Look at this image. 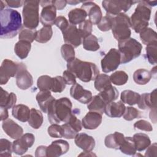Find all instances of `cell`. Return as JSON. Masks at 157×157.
I'll use <instances>...</instances> for the list:
<instances>
[{"label":"cell","mask_w":157,"mask_h":157,"mask_svg":"<svg viewBox=\"0 0 157 157\" xmlns=\"http://www.w3.org/2000/svg\"><path fill=\"white\" fill-rule=\"evenodd\" d=\"M87 15L89 17L90 21L93 25H98L102 18V13L101 8L98 5L92 1H84L81 6Z\"/></svg>","instance_id":"cell-16"},{"label":"cell","mask_w":157,"mask_h":157,"mask_svg":"<svg viewBox=\"0 0 157 157\" xmlns=\"http://www.w3.org/2000/svg\"><path fill=\"white\" fill-rule=\"evenodd\" d=\"M140 98V94L132 90H124L121 93L120 99L124 104L134 105L138 104Z\"/></svg>","instance_id":"cell-33"},{"label":"cell","mask_w":157,"mask_h":157,"mask_svg":"<svg viewBox=\"0 0 157 157\" xmlns=\"http://www.w3.org/2000/svg\"><path fill=\"white\" fill-rule=\"evenodd\" d=\"M44 121L43 115L40 111L34 108L31 109L28 124L34 129H39L42 124Z\"/></svg>","instance_id":"cell-34"},{"label":"cell","mask_w":157,"mask_h":157,"mask_svg":"<svg viewBox=\"0 0 157 157\" xmlns=\"http://www.w3.org/2000/svg\"><path fill=\"white\" fill-rule=\"evenodd\" d=\"M140 116V112L133 107H126L123 117L127 121H131Z\"/></svg>","instance_id":"cell-48"},{"label":"cell","mask_w":157,"mask_h":157,"mask_svg":"<svg viewBox=\"0 0 157 157\" xmlns=\"http://www.w3.org/2000/svg\"><path fill=\"white\" fill-rule=\"evenodd\" d=\"M64 41L74 47H78L82 43L83 39L76 25H69L68 27L62 31Z\"/></svg>","instance_id":"cell-15"},{"label":"cell","mask_w":157,"mask_h":157,"mask_svg":"<svg viewBox=\"0 0 157 157\" xmlns=\"http://www.w3.org/2000/svg\"><path fill=\"white\" fill-rule=\"evenodd\" d=\"M66 82L61 76H56L53 78V85L51 91L53 93H61L66 88Z\"/></svg>","instance_id":"cell-47"},{"label":"cell","mask_w":157,"mask_h":157,"mask_svg":"<svg viewBox=\"0 0 157 157\" xmlns=\"http://www.w3.org/2000/svg\"><path fill=\"white\" fill-rule=\"evenodd\" d=\"M140 38L142 43L148 45L153 42H157V34L153 29L146 28L140 33Z\"/></svg>","instance_id":"cell-36"},{"label":"cell","mask_w":157,"mask_h":157,"mask_svg":"<svg viewBox=\"0 0 157 157\" xmlns=\"http://www.w3.org/2000/svg\"><path fill=\"white\" fill-rule=\"evenodd\" d=\"M53 5L55 6L56 9L61 10H63L67 4V1L65 0H61V1H52Z\"/></svg>","instance_id":"cell-59"},{"label":"cell","mask_w":157,"mask_h":157,"mask_svg":"<svg viewBox=\"0 0 157 157\" xmlns=\"http://www.w3.org/2000/svg\"><path fill=\"white\" fill-rule=\"evenodd\" d=\"M119 150L121 153L128 155H134L136 153V148L131 137H124V139L120 146Z\"/></svg>","instance_id":"cell-35"},{"label":"cell","mask_w":157,"mask_h":157,"mask_svg":"<svg viewBox=\"0 0 157 157\" xmlns=\"http://www.w3.org/2000/svg\"><path fill=\"white\" fill-rule=\"evenodd\" d=\"M70 95L74 99L82 104H88L92 98V93L90 91L85 90L80 84L76 83L70 89Z\"/></svg>","instance_id":"cell-18"},{"label":"cell","mask_w":157,"mask_h":157,"mask_svg":"<svg viewBox=\"0 0 157 157\" xmlns=\"http://www.w3.org/2000/svg\"><path fill=\"white\" fill-rule=\"evenodd\" d=\"M63 128V137L67 139H72L75 138L77 132L74 130V129L67 122L61 125Z\"/></svg>","instance_id":"cell-51"},{"label":"cell","mask_w":157,"mask_h":157,"mask_svg":"<svg viewBox=\"0 0 157 157\" xmlns=\"http://www.w3.org/2000/svg\"><path fill=\"white\" fill-rule=\"evenodd\" d=\"M105 105L106 104L103 100L98 95H96L92 97L91 101L88 103L87 108L90 111L96 112L102 115L104 113Z\"/></svg>","instance_id":"cell-32"},{"label":"cell","mask_w":157,"mask_h":157,"mask_svg":"<svg viewBox=\"0 0 157 157\" xmlns=\"http://www.w3.org/2000/svg\"><path fill=\"white\" fill-rule=\"evenodd\" d=\"M102 71L108 73L116 70L121 64V55L118 50L111 48L101 61Z\"/></svg>","instance_id":"cell-8"},{"label":"cell","mask_w":157,"mask_h":157,"mask_svg":"<svg viewBox=\"0 0 157 157\" xmlns=\"http://www.w3.org/2000/svg\"><path fill=\"white\" fill-rule=\"evenodd\" d=\"M67 68L83 82L93 80L99 74V70L94 63L83 61L77 58L67 63Z\"/></svg>","instance_id":"cell-3"},{"label":"cell","mask_w":157,"mask_h":157,"mask_svg":"<svg viewBox=\"0 0 157 157\" xmlns=\"http://www.w3.org/2000/svg\"><path fill=\"white\" fill-rule=\"evenodd\" d=\"M1 39L12 38L22 29L21 17L16 10L4 9L0 10Z\"/></svg>","instance_id":"cell-1"},{"label":"cell","mask_w":157,"mask_h":157,"mask_svg":"<svg viewBox=\"0 0 157 157\" xmlns=\"http://www.w3.org/2000/svg\"><path fill=\"white\" fill-rule=\"evenodd\" d=\"M150 15L151 7L147 1H139V4L130 18L131 27L136 33H140L148 27Z\"/></svg>","instance_id":"cell-4"},{"label":"cell","mask_w":157,"mask_h":157,"mask_svg":"<svg viewBox=\"0 0 157 157\" xmlns=\"http://www.w3.org/2000/svg\"><path fill=\"white\" fill-rule=\"evenodd\" d=\"M111 83L115 85L120 86L124 85L128 80V74L123 71H117L110 76Z\"/></svg>","instance_id":"cell-40"},{"label":"cell","mask_w":157,"mask_h":157,"mask_svg":"<svg viewBox=\"0 0 157 157\" xmlns=\"http://www.w3.org/2000/svg\"><path fill=\"white\" fill-rule=\"evenodd\" d=\"M47 131L48 135L52 137L61 138L63 137V128L57 124H52L48 128Z\"/></svg>","instance_id":"cell-49"},{"label":"cell","mask_w":157,"mask_h":157,"mask_svg":"<svg viewBox=\"0 0 157 157\" xmlns=\"http://www.w3.org/2000/svg\"><path fill=\"white\" fill-rule=\"evenodd\" d=\"M98 28L100 29V31L103 32L108 31L111 29L112 20L110 16L106 14L105 16L103 17L100 22L98 24Z\"/></svg>","instance_id":"cell-50"},{"label":"cell","mask_w":157,"mask_h":157,"mask_svg":"<svg viewBox=\"0 0 157 157\" xmlns=\"http://www.w3.org/2000/svg\"><path fill=\"white\" fill-rule=\"evenodd\" d=\"M0 107L7 109L13 108L17 101V96L13 93H9L2 88H0Z\"/></svg>","instance_id":"cell-26"},{"label":"cell","mask_w":157,"mask_h":157,"mask_svg":"<svg viewBox=\"0 0 157 157\" xmlns=\"http://www.w3.org/2000/svg\"><path fill=\"white\" fill-rule=\"evenodd\" d=\"M87 14L86 12L81 8H75L72 9L68 13L69 21L71 25H74L78 24L80 25L85 20Z\"/></svg>","instance_id":"cell-28"},{"label":"cell","mask_w":157,"mask_h":157,"mask_svg":"<svg viewBox=\"0 0 157 157\" xmlns=\"http://www.w3.org/2000/svg\"><path fill=\"white\" fill-rule=\"evenodd\" d=\"M53 35L52 26H44L36 32L35 40L39 43H46L49 41Z\"/></svg>","instance_id":"cell-37"},{"label":"cell","mask_w":157,"mask_h":157,"mask_svg":"<svg viewBox=\"0 0 157 157\" xmlns=\"http://www.w3.org/2000/svg\"><path fill=\"white\" fill-rule=\"evenodd\" d=\"M36 29H30L26 28H22L19 33V40H25L32 43L36 39Z\"/></svg>","instance_id":"cell-43"},{"label":"cell","mask_w":157,"mask_h":157,"mask_svg":"<svg viewBox=\"0 0 157 157\" xmlns=\"http://www.w3.org/2000/svg\"><path fill=\"white\" fill-rule=\"evenodd\" d=\"M0 115H1V121H4L6 119H7L9 117L7 109L0 107Z\"/></svg>","instance_id":"cell-60"},{"label":"cell","mask_w":157,"mask_h":157,"mask_svg":"<svg viewBox=\"0 0 157 157\" xmlns=\"http://www.w3.org/2000/svg\"><path fill=\"white\" fill-rule=\"evenodd\" d=\"M46 149H47L46 146H44V145L39 146L36 150L35 156L36 157H45V156H46Z\"/></svg>","instance_id":"cell-58"},{"label":"cell","mask_w":157,"mask_h":157,"mask_svg":"<svg viewBox=\"0 0 157 157\" xmlns=\"http://www.w3.org/2000/svg\"><path fill=\"white\" fill-rule=\"evenodd\" d=\"M138 107L142 110H150V118L154 123L156 122V90H154L150 93H144L140 95Z\"/></svg>","instance_id":"cell-10"},{"label":"cell","mask_w":157,"mask_h":157,"mask_svg":"<svg viewBox=\"0 0 157 157\" xmlns=\"http://www.w3.org/2000/svg\"><path fill=\"white\" fill-rule=\"evenodd\" d=\"M139 2L134 1H103L102 6L106 14L115 15L127 12L134 4Z\"/></svg>","instance_id":"cell-9"},{"label":"cell","mask_w":157,"mask_h":157,"mask_svg":"<svg viewBox=\"0 0 157 157\" xmlns=\"http://www.w3.org/2000/svg\"><path fill=\"white\" fill-rule=\"evenodd\" d=\"M83 47L88 51L95 52L99 49L100 46L97 37L91 34L83 39Z\"/></svg>","instance_id":"cell-39"},{"label":"cell","mask_w":157,"mask_h":157,"mask_svg":"<svg viewBox=\"0 0 157 157\" xmlns=\"http://www.w3.org/2000/svg\"><path fill=\"white\" fill-rule=\"evenodd\" d=\"M17 86L23 90L29 88L33 84V78L31 74L28 71L25 64L18 63V69L15 75Z\"/></svg>","instance_id":"cell-13"},{"label":"cell","mask_w":157,"mask_h":157,"mask_svg":"<svg viewBox=\"0 0 157 157\" xmlns=\"http://www.w3.org/2000/svg\"><path fill=\"white\" fill-rule=\"evenodd\" d=\"M63 77L67 85H74L76 83V77L70 71L66 70L63 73Z\"/></svg>","instance_id":"cell-55"},{"label":"cell","mask_w":157,"mask_h":157,"mask_svg":"<svg viewBox=\"0 0 157 157\" xmlns=\"http://www.w3.org/2000/svg\"><path fill=\"white\" fill-rule=\"evenodd\" d=\"M31 44L25 40H19L14 47V52L17 56L21 59H25L31 50Z\"/></svg>","instance_id":"cell-30"},{"label":"cell","mask_w":157,"mask_h":157,"mask_svg":"<svg viewBox=\"0 0 157 157\" xmlns=\"http://www.w3.org/2000/svg\"><path fill=\"white\" fill-rule=\"evenodd\" d=\"M102 122V114L96 112L90 111L82 118V123L85 129H95Z\"/></svg>","instance_id":"cell-21"},{"label":"cell","mask_w":157,"mask_h":157,"mask_svg":"<svg viewBox=\"0 0 157 157\" xmlns=\"http://www.w3.org/2000/svg\"><path fill=\"white\" fill-rule=\"evenodd\" d=\"M36 101L38 102V105L40 109L44 112L47 113L49 105L55 99L51 94V93L48 90L40 91L36 96Z\"/></svg>","instance_id":"cell-23"},{"label":"cell","mask_w":157,"mask_h":157,"mask_svg":"<svg viewBox=\"0 0 157 157\" xmlns=\"http://www.w3.org/2000/svg\"><path fill=\"white\" fill-rule=\"evenodd\" d=\"M119 95V92L116 87L112 85L105 88L104 90L100 91L98 96L103 100V101L107 104L109 102L115 101Z\"/></svg>","instance_id":"cell-29"},{"label":"cell","mask_w":157,"mask_h":157,"mask_svg":"<svg viewBox=\"0 0 157 157\" xmlns=\"http://www.w3.org/2000/svg\"><path fill=\"white\" fill-rule=\"evenodd\" d=\"M30 112L31 110H29V108L24 104L15 105L12 110L13 117L21 122L28 121Z\"/></svg>","instance_id":"cell-24"},{"label":"cell","mask_w":157,"mask_h":157,"mask_svg":"<svg viewBox=\"0 0 157 157\" xmlns=\"http://www.w3.org/2000/svg\"><path fill=\"white\" fill-rule=\"evenodd\" d=\"M142 45L134 38L118 41V50L121 55V63L126 64L139 57L141 53Z\"/></svg>","instance_id":"cell-6"},{"label":"cell","mask_w":157,"mask_h":157,"mask_svg":"<svg viewBox=\"0 0 157 157\" xmlns=\"http://www.w3.org/2000/svg\"><path fill=\"white\" fill-rule=\"evenodd\" d=\"M39 1H25L22 10L23 25L26 28L35 29L39 23Z\"/></svg>","instance_id":"cell-7"},{"label":"cell","mask_w":157,"mask_h":157,"mask_svg":"<svg viewBox=\"0 0 157 157\" xmlns=\"http://www.w3.org/2000/svg\"><path fill=\"white\" fill-rule=\"evenodd\" d=\"M81 2L80 1H67V3H68L69 4H71V5H76L77 4H79Z\"/></svg>","instance_id":"cell-61"},{"label":"cell","mask_w":157,"mask_h":157,"mask_svg":"<svg viewBox=\"0 0 157 157\" xmlns=\"http://www.w3.org/2000/svg\"><path fill=\"white\" fill-rule=\"evenodd\" d=\"M53 85V78L47 75L40 76L37 81V86L40 91L51 90Z\"/></svg>","instance_id":"cell-41"},{"label":"cell","mask_w":157,"mask_h":157,"mask_svg":"<svg viewBox=\"0 0 157 157\" xmlns=\"http://www.w3.org/2000/svg\"><path fill=\"white\" fill-rule=\"evenodd\" d=\"M69 149V145L67 141L61 139L55 140L47 147L46 156L58 157L66 153Z\"/></svg>","instance_id":"cell-17"},{"label":"cell","mask_w":157,"mask_h":157,"mask_svg":"<svg viewBox=\"0 0 157 157\" xmlns=\"http://www.w3.org/2000/svg\"><path fill=\"white\" fill-rule=\"evenodd\" d=\"M75 144L85 151H92L96 145L94 139L86 133H79L74 138Z\"/></svg>","instance_id":"cell-20"},{"label":"cell","mask_w":157,"mask_h":157,"mask_svg":"<svg viewBox=\"0 0 157 157\" xmlns=\"http://www.w3.org/2000/svg\"><path fill=\"white\" fill-rule=\"evenodd\" d=\"M156 50L157 42H153L148 44L145 48L146 55L148 62L151 64H156Z\"/></svg>","instance_id":"cell-44"},{"label":"cell","mask_w":157,"mask_h":157,"mask_svg":"<svg viewBox=\"0 0 157 157\" xmlns=\"http://www.w3.org/2000/svg\"><path fill=\"white\" fill-rule=\"evenodd\" d=\"M67 123L74 129V130L78 133L82 129V123L79 119H78L76 116L72 113Z\"/></svg>","instance_id":"cell-53"},{"label":"cell","mask_w":157,"mask_h":157,"mask_svg":"<svg viewBox=\"0 0 157 157\" xmlns=\"http://www.w3.org/2000/svg\"><path fill=\"white\" fill-rule=\"evenodd\" d=\"M35 141V137L31 133H26L12 143V150L18 155H23L29 148H31Z\"/></svg>","instance_id":"cell-12"},{"label":"cell","mask_w":157,"mask_h":157,"mask_svg":"<svg viewBox=\"0 0 157 157\" xmlns=\"http://www.w3.org/2000/svg\"><path fill=\"white\" fill-rule=\"evenodd\" d=\"M54 25H56L61 31L65 30L69 26L67 20L63 16H58L56 18Z\"/></svg>","instance_id":"cell-54"},{"label":"cell","mask_w":157,"mask_h":157,"mask_svg":"<svg viewBox=\"0 0 157 157\" xmlns=\"http://www.w3.org/2000/svg\"><path fill=\"white\" fill-rule=\"evenodd\" d=\"M18 69V63L9 59L3 60L0 67V84H6L10 77L16 75Z\"/></svg>","instance_id":"cell-14"},{"label":"cell","mask_w":157,"mask_h":157,"mask_svg":"<svg viewBox=\"0 0 157 157\" xmlns=\"http://www.w3.org/2000/svg\"><path fill=\"white\" fill-rule=\"evenodd\" d=\"M25 1H19V0H10V1H5L6 4L7 6L13 8L20 7L24 4Z\"/></svg>","instance_id":"cell-57"},{"label":"cell","mask_w":157,"mask_h":157,"mask_svg":"<svg viewBox=\"0 0 157 157\" xmlns=\"http://www.w3.org/2000/svg\"><path fill=\"white\" fill-rule=\"evenodd\" d=\"M94 88L96 90L101 91L111 85L110 76L105 74H99L94 79Z\"/></svg>","instance_id":"cell-38"},{"label":"cell","mask_w":157,"mask_h":157,"mask_svg":"<svg viewBox=\"0 0 157 157\" xmlns=\"http://www.w3.org/2000/svg\"><path fill=\"white\" fill-rule=\"evenodd\" d=\"M2 128L5 133L13 139L20 138L23 133V129L19 124L12 119H6L2 121Z\"/></svg>","instance_id":"cell-19"},{"label":"cell","mask_w":157,"mask_h":157,"mask_svg":"<svg viewBox=\"0 0 157 157\" xmlns=\"http://www.w3.org/2000/svg\"><path fill=\"white\" fill-rule=\"evenodd\" d=\"M42 9L40 15V21L44 26H52L54 25L56 16V9L53 5L52 1H40Z\"/></svg>","instance_id":"cell-11"},{"label":"cell","mask_w":157,"mask_h":157,"mask_svg":"<svg viewBox=\"0 0 157 157\" xmlns=\"http://www.w3.org/2000/svg\"><path fill=\"white\" fill-rule=\"evenodd\" d=\"M151 77L152 74L150 71L145 69H139L134 72L133 80L137 84L144 85L149 82Z\"/></svg>","instance_id":"cell-31"},{"label":"cell","mask_w":157,"mask_h":157,"mask_svg":"<svg viewBox=\"0 0 157 157\" xmlns=\"http://www.w3.org/2000/svg\"><path fill=\"white\" fill-rule=\"evenodd\" d=\"M125 108L126 107L121 101L117 102L112 101L106 104L104 113L106 115L111 118H120L123 116Z\"/></svg>","instance_id":"cell-22"},{"label":"cell","mask_w":157,"mask_h":157,"mask_svg":"<svg viewBox=\"0 0 157 157\" xmlns=\"http://www.w3.org/2000/svg\"><path fill=\"white\" fill-rule=\"evenodd\" d=\"M72 104L71 100L63 97L52 101L48 110V119L51 124L67 123L71 115Z\"/></svg>","instance_id":"cell-2"},{"label":"cell","mask_w":157,"mask_h":157,"mask_svg":"<svg viewBox=\"0 0 157 157\" xmlns=\"http://www.w3.org/2000/svg\"><path fill=\"white\" fill-rule=\"evenodd\" d=\"M124 139V136L122 133L115 132L113 134H109L105 137L104 144L109 148L118 150Z\"/></svg>","instance_id":"cell-25"},{"label":"cell","mask_w":157,"mask_h":157,"mask_svg":"<svg viewBox=\"0 0 157 157\" xmlns=\"http://www.w3.org/2000/svg\"><path fill=\"white\" fill-rule=\"evenodd\" d=\"M109 15L112 20L111 29L114 38L118 41L129 38L131 34L129 17L124 13H120L115 15Z\"/></svg>","instance_id":"cell-5"},{"label":"cell","mask_w":157,"mask_h":157,"mask_svg":"<svg viewBox=\"0 0 157 157\" xmlns=\"http://www.w3.org/2000/svg\"><path fill=\"white\" fill-rule=\"evenodd\" d=\"M134 128L135 129L145 131H151L153 130V128L150 123L145 120H140L136 121L134 124Z\"/></svg>","instance_id":"cell-52"},{"label":"cell","mask_w":157,"mask_h":157,"mask_svg":"<svg viewBox=\"0 0 157 157\" xmlns=\"http://www.w3.org/2000/svg\"><path fill=\"white\" fill-rule=\"evenodd\" d=\"M93 29V24L90 20H85L83 22L80 24L78 30L83 39L91 34Z\"/></svg>","instance_id":"cell-46"},{"label":"cell","mask_w":157,"mask_h":157,"mask_svg":"<svg viewBox=\"0 0 157 157\" xmlns=\"http://www.w3.org/2000/svg\"><path fill=\"white\" fill-rule=\"evenodd\" d=\"M61 53L63 58L69 63L75 58V50L74 47L70 44H63L61 47Z\"/></svg>","instance_id":"cell-42"},{"label":"cell","mask_w":157,"mask_h":157,"mask_svg":"<svg viewBox=\"0 0 157 157\" xmlns=\"http://www.w3.org/2000/svg\"><path fill=\"white\" fill-rule=\"evenodd\" d=\"M156 144L154 143L152 145H150L147 148V151L145 153V156H156Z\"/></svg>","instance_id":"cell-56"},{"label":"cell","mask_w":157,"mask_h":157,"mask_svg":"<svg viewBox=\"0 0 157 157\" xmlns=\"http://www.w3.org/2000/svg\"><path fill=\"white\" fill-rule=\"evenodd\" d=\"M12 144L6 139H0V156H11L12 151Z\"/></svg>","instance_id":"cell-45"},{"label":"cell","mask_w":157,"mask_h":157,"mask_svg":"<svg viewBox=\"0 0 157 157\" xmlns=\"http://www.w3.org/2000/svg\"><path fill=\"white\" fill-rule=\"evenodd\" d=\"M136 148L141 151L145 150L150 144L151 140L148 136L144 133H136L132 137Z\"/></svg>","instance_id":"cell-27"}]
</instances>
